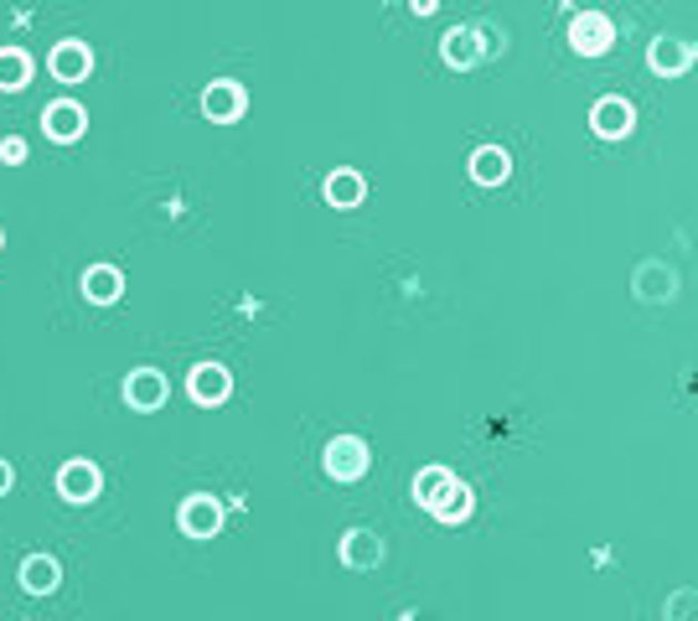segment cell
<instances>
[{
    "label": "cell",
    "instance_id": "obj_1",
    "mask_svg": "<svg viewBox=\"0 0 698 621\" xmlns=\"http://www.w3.org/2000/svg\"><path fill=\"white\" fill-rule=\"evenodd\" d=\"M415 502L425 513H435L440 523H466L471 518V487L456 477L450 467H425L415 477Z\"/></svg>",
    "mask_w": 698,
    "mask_h": 621
},
{
    "label": "cell",
    "instance_id": "obj_2",
    "mask_svg": "<svg viewBox=\"0 0 698 621\" xmlns=\"http://www.w3.org/2000/svg\"><path fill=\"white\" fill-rule=\"evenodd\" d=\"M321 467H327L331 482H362L372 467V451L362 435H331L327 451H321Z\"/></svg>",
    "mask_w": 698,
    "mask_h": 621
},
{
    "label": "cell",
    "instance_id": "obj_3",
    "mask_svg": "<svg viewBox=\"0 0 698 621\" xmlns=\"http://www.w3.org/2000/svg\"><path fill=\"white\" fill-rule=\"evenodd\" d=\"M631 296L641 306H668L678 296V270L662 264V259H641L637 274H631Z\"/></svg>",
    "mask_w": 698,
    "mask_h": 621
},
{
    "label": "cell",
    "instance_id": "obj_4",
    "mask_svg": "<svg viewBox=\"0 0 698 621\" xmlns=\"http://www.w3.org/2000/svg\"><path fill=\"white\" fill-rule=\"evenodd\" d=\"M569 42H575L580 58H600V52L616 42V21L600 16V11H580L575 21H569Z\"/></svg>",
    "mask_w": 698,
    "mask_h": 621
},
{
    "label": "cell",
    "instance_id": "obj_5",
    "mask_svg": "<svg viewBox=\"0 0 698 621\" xmlns=\"http://www.w3.org/2000/svg\"><path fill=\"white\" fill-rule=\"evenodd\" d=\"M243 109H249V93H243V83H233V78H218V83L202 89V114H208L212 124L243 120Z\"/></svg>",
    "mask_w": 698,
    "mask_h": 621
},
{
    "label": "cell",
    "instance_id": "obj_6",
    "mask_svg": "<svg viewBox=\"0 0 698 621\" xmlns=\"http://www.w3.org/2000/svg\"><path fill=\"white\" fill-rule=\"evenodd\" d=\"M83 130H89V114H83V104H73V99H52V104L42 109V136L47 140L73 146V140H83Z\"/></svg>",
    "mask_w": 698,
    "mask_h": 621
},
{
    "label": "cell",
    "instance_id": "obj_7",
    "mask_svg": "<svg viewBox=\"0 0 698 621\" xmlns=\"http://www.w3.org/2000/svg\"><path fill=\"white\" fill-rule=\"evenodd\" d=\"M177 523H181V533H187V539H212V533L223 529V502L208 498V492H197V498L181 502Z\"/></svg>",
    "mask_w": 698,
    "mask_h": 621
},
{
    "label": "cell",
    "instance_id": "obj_8",
    "mask_svg": "<svg viewBox=\"0 0 698 621\" xmlns=\"http://www.w3.org/2000/svg\"><path fill=\"white\" fill-rule=\"evenodd\" d=\"M440 58L450 62V68H476V62H487V31L481 27H450L446 42H440Z\"/></svg>",
    "mask_w": 698,
    "mask_h": 621
},
{
    "label": "cell",
    "instance_id": "obj_9",
    "mask_svg": "<svg viewBox=\"0 0 698 621\" xmlns=\"http://www.w3.org/2000/svg\"><path fill=\"white\" fill-rule=\"evenodd\" d=\"M166 394H171V389H166V373H161V368H134L130 379H124V404H130V410H140V414L161 410Z\"/></svg>",
    "mask_w": 698,
    "mask_h": 621
},
{
    "label": "cell",
    "instance_id": "obj_10",
    "mask_svg": "<svg viewBox=\"0 0 698 621\" xmlns=\"http://www.w3.org/2000/svg\"><path fill=\"white\" fill-rule=\"evenodd\" d=\"M99 487H104V477H99V467L93 461H62V471H58V492H62V502H93L99 498Z\"/></svg>",
    "mask_w": 698,
    "mask_h": 621
},
{
    "label": "cell",
    "instance_id": "obj_11",
    "mask_svg": "<svg viewBox=\"0 0 698 621\" xmlns=\"http://www.w3.org/2000/svg\"><path fill=\"white\" fill-rule=\"evenodd\" d=\"M647 68L662 78L688 73V68H694V47H688L684 37H652V42H647Z\"/></svg>",
    "mask_w": 698,
    "mask_h": 621
},
{
    "label": "cell",
    "instance_id": "obj_12",
    "mask_svg": "<svg viewBox=\"0 0 698 621\" xmlns=\"http://www.w3.org/2000/svg\"><path fill=\"white\" fill-rule=\"evenodd\" d=\"M187 389H192L197 404H223L228 394H233V373H228L223 363H197L192 368V379H187Z\"/></svg>",
    "mask_w": 698,
    "mask_h": 621
},
{
    "label": "cell",
    "instance_id": "obj_13",
    "mask_svg": "<svg viewBox=\"0 0 698 621\" xmlns=\"http://www.w3.org/2000/svg\"><path fill=\"white\" fill-rule=\"evenodd\" d=\"M631 124H637V114H631V104H626V99H616V93H610V99H595L590 130H595L600 140H621Z\"/></svg>",
    "mask_w": 698,
    "mask_h": 621
},
{
    "label": "cell",
    "instance_id": "obj_14",
    "mask_svg": "<svg viewBox=\"0 0 698 621\" xmlns=\"http://www.w3.org/2000/svg\"><path fill=\"white\" fill-rule=\"evenodd\" d=\"M47 68H52L58 83H83V78L93 73V52L83 42H58L52 47V58H47Z\"/></svg>",
    "mask_w": 698,
    "mask_h": 621
},
{
    "label": "cell",
    "instance_id": "obj_15",
    "mask_svg": "<svg viewBox=\"0 0 698 621\" xmlns=\"http://www.w3.org/2000/svg\"><path fill=\"white\" fill-rule=\"evenodd\" d=\"M124 296V270L114 264H89L83 270V301L89 306H114Z\"/></svg>",
    "mask_w": 698,
    "mask_h": 621
},
{
    "label": "cell",
    "instance_id": "obj_16",
    "mask_svg": "<svg viewBox=\"0 0 698 621\" xmlns=\"http://www.w3.org/2000/svg\"><path fill=\"white\" fill-rule=\"evenodd\" d=\"M62 585V564L52 554H27L21 560V591L27 595H52Z\"/></svg>",
    "mask_w": 698,
    "mask_h": 621
},
{
    "label": "cell",
    "instance_id": "obj_17",
    "mask_svg": "<svg viewBox=\"0 0 698 621\" xmlns=\"http://www.w3.org/2000/svg\"><path fill=\"white\" fill-rule=\"evenodd\" d=\"M342 564L347 570H378L383 564V539L372 529H352L342 539Z\"/></svg>",
    "mask_w": 698,
    "mask_h": 621
},
{
    "label": "cell",
    "instance_id": "obj_18",
    "mask_svg": "<svg viewBox=\"0 0 698 621\" xmlns=\"http://www.w3.org/2000/svg\"><path fill=\"white\" fill-rule=\"evenodd\" d=\"M507 177H512V156H507L502 146H481V151L471 156V182L476 187H502Z\"/></svg>",
    "mask_w": 698,
    "mask_h": 621
},
{
    "label": "cell",
    "instance_id": "obj_19",
    "mask_svg": "<svg viewBox=\"0 0 698 621\" xmlns=\"http://www.w3.org/2000/svg\"><path fill=\"white\" fill-rule=\"evenodd\" d=\"M31 68L37 62L21 52V47H0V93H16L31 83Z\"/></svg>",
    "mask_w": 698,
    "mask_h": 621
},
{
    "label": "cell",
    "instance_id": "obj_20",
    "mask_svg": "<svg viewBox=\"0 0 698 621\" xmlns=\"http://www.w3.org/2000/svg\"><path fill=\"white\" fill-rule=\"evenodd\" d=\"M368 198V182H362V177H357V171H331L327 177V202L331 208H357V202Z\"/></svg>",
    "mask_w": 698,
    "mask_h": 621
},
{
    "label": "cell",
    "instance_id": "obj_21",
    "mask_svg": "<svg viewBox=\"0 0 698 621\" xmlns=\"http://www.w3.org/2000/svg\"><path fill=\"white\" fill-rule=\"evenodd\" d=\"M662 617L668 621H698V591H688V585L684 591H672L668 607H662Z\"/></svg>",
    "mask_w": 698,
    "mask_h": 621
},
{
    "label": "cell",
    "instance_id": "obj_22",
    "mask_svg": "<svg viewBox=\"0 0 698 621\" xmlns=\"http://www.w3.org/2000/svg\"><path fill=\"white\" fill-rule=\"evenodd\" d=\"M27 156H31V146H27L21 136H6V140H0V161H6V167H21Z\"/></svg>",
    "mask_w": 698,
    "mask_h": 621
},
{
    "label": "cell",
    "instance_id": "obj_23",
    "mask_svg": "<svg viewBox=\"0 0 698 621\" xmlns=\"http://www.w3.org/2000/svg\"><path fill=\"white\" fill-rule=\"evenodd\" d=\"M11 482H16V477H11V461H0V498L11 492Z\"/></svg>",
    "mask_w": 698,
    "mask_h": 621
},
{
    "label": "cell",
    "instance_id": "obj_24",
    "mask_svg": "<svg viewBox=\"0 0 698 621\" xmlns=\"http://www.w3.org/2000/svg\"><path fill=\"white\" fill-rule=\"evenodd\" d=\"M409 6H415V16H430L435 6H440V0H409Z\"/></svg>",
    "mask_w": 698,
    "mask_h": 621
},
{
    "label": "cell",
    "instance_id": "obj_25",
    "mask_svg": "<svg viewBox=\"0 0 698 621\" xmlns=\"http://www.w3.org/2000/svg\"><path fill=\"white\" fill-rule=\"evenodd\" d=\"M399 621H435V617H425V611H409V617H399Z\"/></svg>",
    "mask_w": 698,
    "mask_h": 621
},
{
    "label": "cell",
    "instance_id": "obj_26",
    "mask_svg": "<svg viewBox=\"0 0 698 621\" xmlns=\"http://www.w3.org/2000/svg\"><path fill=\"white\" fill-rule=\"evenodd\" d=\"M0 243H6V228H0Z\"/></svg>",
    "mask_w": 698,
    "mask_h": 621
}]
</instances>
